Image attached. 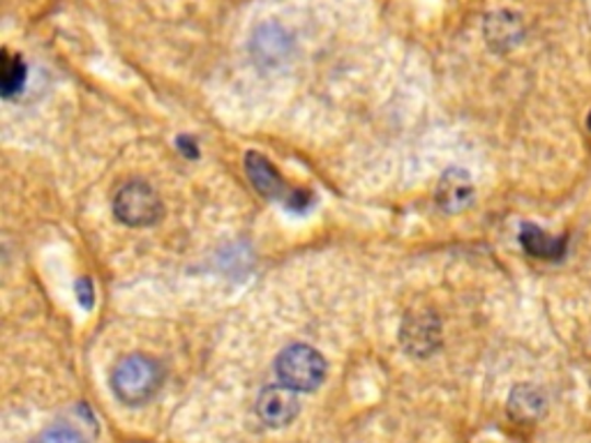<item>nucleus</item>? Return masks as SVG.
<instances>
[{
  "instance_id": "nucleus-9",
  "label": "nucleus",
  "mask_w": 591,
  "mask_h": 443,
  "mask_svg": "<svg viewBox=\"0 0 591 443\" xmlns=\"http://www.w3.org/2000/svg\"><path fill=\"white\" fill-rule=\"evenodd\" d=\"M524 35V26L520 16L513 12H497L490 14L485 22V39L495 51L513 49Z\"/></svg>"
},
{
  "instance_id": "nucleus-6",
  "label": "nucleus",
  "mask_w": 591,
  "mask_h": 443,
  "mask_svg": "<svg viewBox=\"0 0 591 443\" xmlns=\"http://www.w3.org/2000/svg\"><path fill=\"white\" fill-rule=\"evenodd\" d=\"M437 204L444 213H462L474 204V183L464 169H448L437 188Z\"/></svg>"
},
{
  "instance_id": "nucleus-14",
  "label": "nucleus",
  "mask_w": 591,
  "mask_h": 443,
  "mask_svg": "<svg viewBox=\"0 0 591 443\" xmlns=\"http://www.w3.org/2000/svg\"><path fill=\"white\" fill-rule=\"evenodd\" d=\"M76 298L81 300V306L84 308H91L93 306V300H95V289L88 279H79L76 282Z\"/></svg>"
},
{
  "instance_id": "nucleus-7",
  "label": "nucleus",
  "mask_w": 591,
  "mask_h": 443,
  "mask_svg": "<svg viewBox=\"0 0 591 443\" xmlns=\"http://www.w3.org/2000/svg\"><path fill=\"white\" fill-rule=\"evenodd\" d=\"M402 345L418 358L435 354L439 347V321L433 314H412L402 326Z\"/></svg>"
},
{
  "instance_id": "nucleus-3",
  "label": "nucleus",
  "mask_w": 591,
  "mask_h": 443,
  "mask_svg": "<svg viewBox=\"0 0 591 443\" xmlns=\"http://www.w3.org/2000/svg\"><path fill=\"white\" fill-rule=\"evenodd\" d=\"M114 213L128 227H151L162 217V201L149 183L130 180L114 194Z\"/></svg>"
},
{
  "instance_id": "nucleus-5",
  "label": "nucleus",
  "mask_w": 591,
  "mask_h": 443,
  "mask_svg": "<svg viewBox=\"0 0 591 443\" xmlns=\"http://www.w3.org/2000/svg\"><path fill=\"white\" fill-rule=\"evenodd\" d=\"M246 171H248V178L252 180L255 190L263 196L273 199V201H289V204H294L296 201V206H298L300 196H305L300 192H292L287 188V183H284V178L275 171V167L259 153H248Z\"/></svg>"
},
{
  "instance_id": "nucleus-13",
  "label": "nucleus",
  "mask_w": 591,
  "mask_h": 443,
  "mask_svg": "<svg viewBox=\"0 0 591 443\" xmlns=\"http://www.w3.org/2000/svg\"><path fill=\"white\" fill-rule=\"evenodd\" d=\"M35 443H86V439L72 428L54 426L47 432H43V436H39Z\"/></svg>"
},
{
  "instance_id": "nucleus-11",
  "label": "nucleus",
  "mask_w": 591,
  "mask_h": 443,
  "mask_svg": "<svg viewBox=\"0 0 591 443\" xmlns=\"http://www.w3.org/2000/svg\"><path fill=\"white\" fill-rule=\"evenodd\" d=\"M547 407L545 395L536 386H516L508 397V414L516 422H536Z\"/></svg>"
},
{
  "instance_id": "nucleus-8",
  "label": "nucleus",
  "mask_w": 591,
  "mask_h": 443,
  "mask_svg": "<svg viewBox=\"0 0 591 443\" xmlns=\"http://www.w3.org/2000/svg\"><path fill=\"white\" fill-rule=\"evenodd\" d=\"M292 49L289 33L277 24H263L257 28L252 37V53L261 60V63H280L282 58H287Z\"/></svg>"
},
{
  "instance_id": "nucleus-12",
  "label": "nucleus",
  "mask_w": 591,
  "mask_h": 443,
  "mask_svg": "<svg viewBox=\"0 0 591 443\" xmlns=\"http://www.w3.org/2000/svg\"><path fill=\"white\" fill-rule=\"evenodd\" d=\"M28 82V68L22 56H3V74H0V86H3L5 99H12L24 91Z\"/></svg>"
},
{
  "instance_id": "nucleus-10",
  "label": "nucleus",
  "mask_w": 591,
  "mask_h": 443,
  "mask_svg": "<svg viewBox=\"0 0 591 443\" xmlns=\"http://www.w3.org/2000/svg\"><path fill=\"white\" fill-rule=\"evenodd\" d=\"M520 246L529 256L541 261H559L566 254V238H557L536 225H522Z\"/></svg>"
},
{
  "instance_id": "nucleus-16",
  "label": "nucleus",
  "mask_w": 591,
  "mask_h": 443,
  "mask_svg": "<svg viewBox=\"0 0 591 443\" xmlns=\"http://www.w3.org/2000/svg\"><path fill=\"white\" fill-rule=\"evenodd\" d=\"M587 125H589V130H591V113H589V118H587Z\"/></svg>"
},
{
  "instance_id": "nucleus-1",
  "label": "nucleus",
  "mask_w": 591,
  "mask_h": 443,
  "mask_svg": "<svg viewBox=\"0 0 591 443\" xmlns=\"http://www.w3.org/2000/svg\"><path fill=\"white\" fill-rule=\"evenodd\" d=\"M162 366L144 354H132L118 362L111 372V391L128 407H141L155 397L162 386Z\"/></svg>"
},
{
  "instance_id": "nucleus-15",
  "label": "nucleus",
  "mask_w": 591,
  "mask_h": 443,
  "mask_svg": "<svg viewBox=\"0 0 591 443\" xmlns=\"http://www.w3.org/2000/svg\"><path fill=\"white\" fill-rule=\"evenodd\" d=\"M178 146H180V153L182 155H190V157H197L199 151H197V144H192L190 136H180L178 139Z\"/></svg>"
},
{
  "instance_id": "nucleus-4",
  "label": "nucleus",
  "mask_w": 591,
  "mask_h": 443,
  "mask_svg": "<svg viewBox=\"0 0 591 443\" xmlns=\"http://www.w3.org/2000/svg\"><path fill=\"white\" fill-rule=\"evenodd\" d=\"M257 414L269 428H287L298 416L296 391L287 388L284 384L267 386L259 393Z\"/></svg>"
},
{
  "instance_id": "nucleus-2",
  "label": "nucleus",
  "mask_w": 591,
  "mask_h": 443,
  "mask_svg": "<svg viewBox=\"0 0 591 443\" xmlns=\"http://www.w3.org/2000/svg\"><path fill=\"white\" fill-rule=\"evenodd\" d=\"M280 384L296 393L317 391L326 379V360L310 345L284 347L275 360Z\"/></svg>"
}]
</instances>
